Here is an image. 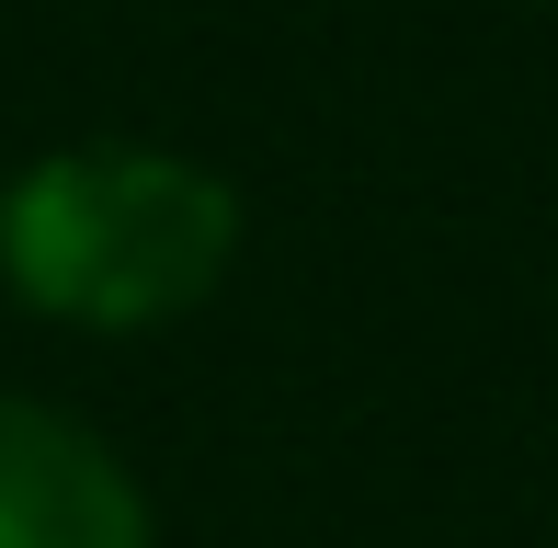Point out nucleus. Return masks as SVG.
<instances>
[{
  "instance_id": "2",
  "label": "nucleus",
  "mask_w": 558,
  "mask_h": 548,
  "mask_svg": "<svg viewBox=\"0 0 558 548\" xmlns=\"http://www.w3.org/2000/svg\"><path fill=\"white\" fill-rule=\"evenodd\" d=\"M0 548H160V514L104 422L0 389Z\"/></svg>"
},
{
  "instance_id": "1",
  "label": "nucleus",
  "mask_w": 558,
  "mask_h": 548,
  "mask_svg": "<svg viewBox=\"0 0 558 548\" xmlns=\"http://www.w3.org/2000/svg\"><path fill=\"white\" fill-rule=\"evenodd\" d=\"M240 183L171 138H58L0 183V286L35 320L137 343L194 320L240 263Z\"/></svg>"
}]
</instances>
